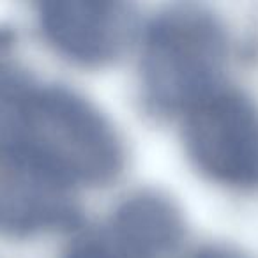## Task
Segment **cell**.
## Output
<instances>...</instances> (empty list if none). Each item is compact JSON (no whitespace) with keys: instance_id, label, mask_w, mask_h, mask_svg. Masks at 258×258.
<instances>
[{"instance_id":"3957f363","label":"cell","mask_w":258,"mask_h":258,"mask_svg":"<svg viewBox=\"0 0 258 258\" xmlns=\"http://www.w3.org/2000/svg\"><path fill=\"white\" fill-rule=\"evenodd\" d=\"M191 161L211 180L233 189H258V104L219 87L184 113Z\"/></svg>"},{"instance_id":"ba28073f","label":"cell","mask_w":258,"mask_h":258,"mask_svg":"<svg viewBox=\"0 0 258 258\" xmlns=\"http://www.w3.org/2000/svg\"><path fill=\"white\" fill-rule=\"evenodd\" d=\"M30 82L8 68H0V142H11L16 117Z\"/></svg>"},{"instance_id":"6da1fadb","label":"cell","mask_w":258,"mask_h":258,"mask_svg":"<svg viewBox=\"0 0 258 258\" xmlns=\"http://www.w3.org/2000/svg\"><path fill=\"white\" fill-rule=\"evenodd\" d=\"M13 144L25 149L71 187L104 186L124 168V144L106 115L62 85L30 82Z\"/></svg>"},{"instance_id":"277c9868","label":"cell","mask_w":258,"mask_h":258,"mask_svg":"<svg viewBox=\"0 0 258 258\" xmlns=\"http://www.w3.org/2000/svg\"><path fill=\"white\" fill-rule=\"evenodd\" d=\"M73 187L13 142H0V233L32 237L75 226Z\"/></svg>"},{"instance_id":"7a4b0ae2","label":"cell","mask_w":258,"mask_h":258,"mask_svg":"<svg viewBox=\"0 0 258 258\" xmlns=\"http://www.w3.org/2000/svg\"><path fill=\"white\" fill-rule=\"evenodd\" d=\"M228 34L204 6L179 4L158 13L142 43V87L158 113H186L223 87Z\"/></svg>"},{"instance_id":"9c48e42d","label":"cell","mask_w":258,"mask_h":258,"mask_svg":"<svg viewBox=\"0 0 258 258\" xmlns=\"http://www.w3.org/2000/svg\"><path fill=\"white\" fill-rule=\"evenodd\" d=\"M189 258H247V256L228 246H207L198 249Z\"/></svg>"},{"instance_id":"8992f818","label":"cell","mask_w":258,"mask_h":258,"mask_svg":"<svg viewBox=\"0 0 258 258\" xmlns=\"http://www.w3.org/2000/svg\"><path fill=\"white\" fill-rule=\"evenodd\" d=\"M110 228L152 258H166L184 239V218L168 197L140 191L117 205Z\"/></svg>"},{"instance_id":"5b68a950","label":"cell","mask_w":258,"mask_h":258,"mask_svg":"<svg viewBox=\"0 0 258 258\" xmlns=\"http://www.w3.org/2000/svg\"><path fill=\"white\" fill-rule=\"evenodd\" d=\"M37 18L44 39L57 53L90 68L120 57L137 29L133 6L122 2H44Z\"/></svg>"},{"instance_id":"52a82bcc","label":"cell","mask_w":258,"mask_h":258,"mask_svg":"<svg viewBox=\"0 0 258 258\" xmlns=\"http://www.w3.org/2000/svg\"><path fill=\"white\" fill-rule=\"evenodd\" d=\"M66 258H152L113 228L89 230L78 235L69 246Z\"/></svg>"}]
</instances>
